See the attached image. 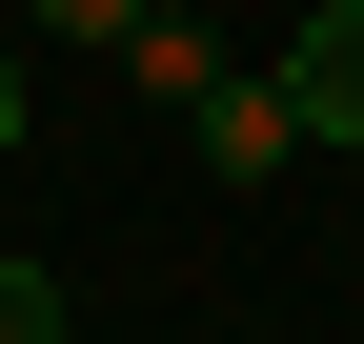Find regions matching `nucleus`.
I'll use <instances>...</instances> for the list:
<instances>
[{
	"label": "nucleus",
	"instance_id": "nucleus-2",
	"mask_svg": "<svg viewBox=\"0 0 364 344\" xmlns=\"http://www.w3.org/2000/svg\"><path fill=\"white\" fill-rule=\"evenodd\" d=\"M182 122H203V162H223V183H284V162H304V122H284V81H203Z\"/></svg>",
	"mask_w": 364,
	"mask_h": 344
},
{
	"label": "nucleus",
	"instance_id": "nucleus-3",
	"mask_svg": "<svg viewBox=\"0 0 364 344\" xmlns=\"http://www.w3.org/2000/svg\"><path fill=\"white\" fill-rule=\"evenodd\" d=\"M0 344H61V284L41 264H0Z\"/></svg>",
	"mask_w": 364,
	"mask_h": 344
},
{
	"label": "nucleus",
	"instance_id": "nucleus-1",
	"mask_svg": "<svg viewBox=\"0 0 364 344\" xmlns=\"http://www.w3.org/2000/svg\"><path fill=\"white\" fill-rule=\"evenodd\" d=\"M284 122H304V142H364V0H304V41H284Z\"/></svg>",
	"mask_w": 364,
	"mask_h": 344
},
{
	"label": "nucleus",
	"instance_id": "nucleus-4",
	"mask_svg": "<svg viewBox=\"0 0 364 344\" xmlns=\"http://www.w3.org/2000/svg\"><path fill=\"white\" fill-rule=\"evenodd\" d=\"M21 21H81V41H142L162 0H21Z\"/></svg>",
	"mask_w": 364,
	"mask_h": 344
},
{
	"label": "nucleus",
	"instance_id": "nucleus-5",
	"mask_svg": "<svg viewBox=\"0 0 364 344\" xmlns=\"http://www.w3.org/2000/svg\"><path fill=\"white\" fill-rule=\"evenodd\" d=\"M0 162H21V41H0Z\"/></svg>",
	"mask_w": 364,
	"mask_h": 344
}]
</instances>
